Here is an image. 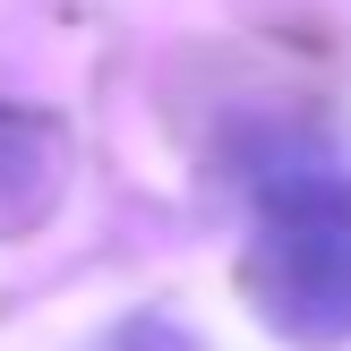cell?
Masks as SVG:
<instances>
[{
	"label": "cell",
	"instance_id": "1",
	"mask_svg": "<svg viewBox=\"0 0 351 351\" xmlns=\"http://www.w3.org/2000/svg\"><path fill=\"white\" fill-rule=\"evenodd\" d=\"M240 283L283 343H351V180L335 163H291L266 180Z\"/></svg>",
	"mask_w": 351,
	"mask_h": 351
},
{
	"label": "cell",
	"instance_id": "2",
	"mask_svg": "<svg viewBox=\"0 0 351 351\" xmlns=\"http://www.w3.org/2000/svg\"><path fill=\"white\" fill-rule=\"evenodd\" d=\"M60 180H69V146L51 120L0 103V240H26L34 223L60 206Z\"/></svg>",
	"mask_w": 351,
	"mask_h": 351
}]
</instances>
